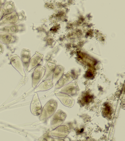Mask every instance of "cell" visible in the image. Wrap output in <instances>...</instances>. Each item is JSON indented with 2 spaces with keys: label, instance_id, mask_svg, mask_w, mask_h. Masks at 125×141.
<instances>
[{
  "label": "cell",
  "instance_id": "cell-1",
  "mask_svg": "<svg viewBox=\"0 0 125 141\" xmlns=\"http://www.w3.org/2000/svg\"><path fill=\"white\" fill-rule=\"evenodd\" d=\"M57 103L54 100H50L45 105L41 112L40 120L45 122L54 113L57 109Z\"/></svg>",
  "mask_w": 125,
  "mask_h": 141
},
{
  "label": "cell",
  "instance_id": "cell-2",
  "mask_svg": "<svg viewBox=\"0 0 125 141\" xmlns=\"http://www.w3.org/2000/svg\"><path fill=\"white\" fill-rule=\"evenodd\" d=\"M66 115L62 110H59L52 117L51 120V128L54 129L61 126L64 122Z\"/></svg>",
  "mask_w": 125,
  "mask_h": 141
},
{
  "label": "cell",
  "instance_id": "cell-3",
  "mask_svg": "<svg viewBox=\"0 0 125 141\" xmlns=\"http://www.w3.org/2000/svg\"><path fill=\"white\" fill-rule=\"evenodd\" d=\"M44 66L39 64L34 69L32 74V85L35 88L43 77L45 72Z\"/></svg>",
  "mask_w": 125,
  "mask_h": 141
},
{
  "label": "cell",
  "instance_id": "cell-4",
  "mask_svg": "<svg viewBox=\"0 0 125 141\" xmlns=\"http://www.w3.org/2000/svg\"><path fill=\"white\" fill-rule=\"evenodd\" d=\"M17 13L14 11L12 13L5 15L0 20V26H3L18 23Z\"/></svg>",
  "mask_w": 125,
  "mask_h": 141
},
{
  "label": "cell",
  "instance_id": "cell-5",
  "mask_svg": "<svg viewBox=\"0 0 125 141\" xmlns=\"http://www.w3.org/2000/svg\"><path fill=\"white\" fill-rule=\"evenodd\" d=\"M10 63L13 66L22 76H25L24 66L21 59L17 55L14 54L10 56Z\"/></svg>",
  "mask_w": 125,
  "mask_h": 141
},
{
  "label": "cell",
  "instance_id": "cell-6",
  "mask_svg": "<svg viewBox=\"0 0 125 141\" xmlns=\"http://www.w3.org/2000/svg\"><path fill=\"white\" fill-rule=\"evenodd\" d=\"M71 131L70 129L65 125L60 126L50 131L51 136L59 138L66 136Z\"/></svg>",
  "mask_w": 125,
  "mask_h": 141
},
{
  "label": "cell",
  "instance_id": "cell-7",
  "mask_svg": "<svg viewBox=\"0 0 125 141\" xmlns=\"http://www.w3.org/2000/svg\"><path fill=\"white\" fill-rule=\"evenodd\" d=\"M56 61L51 58H50L45 64L44 67L45 70L44 75L42 78V81H44L52 75L56 66Z\"/></svg>",
  "mask_w": 125,
  "mask_h": 141
},
{
  "label": "cell",
  "instance_id": "cell-8",
  "mask_svg": "<svg viewBox=\"0 0 125 141\" xmlns=\"http://www.w3.org/2000/svg\"><path fill=\"white\" fill-rule=\"evenodd\" d=\"M30 109L32 113L34 115L38 116L41 113V105L36 93L33 96L30 105Z\"/></svg>",
  "mask_w": 125,
  "mask_h": 141
},
{
  "label": "cell",
  "instance_id": "cell-9",
  "mask_svg": "<svg viewBox=\"0 0 125 141\" xmlns=\"http://www.w3.org/2000/svg\"><path fill=\"white\" fill-rule=\"evenodd\" d=\"M55 95L64 105L69 108L72 107L74 103L73 98L69 95L62 93H55Z\"/></svg>",
  "mask_w": 125,
  "mask_h": 141
},
{
  "label": "cell",
  "instance_id": "cell-10",
  "mask_svg": "<svg viewBox=\"0 0 125 141\" xmlns=\"http://www.w3.org/2000/svg\"><path fill=\"white\" fill-rule=\"evenodd\" d=\"M76 90V86L73 83L66 85L54 91V93H62L72 95L75 93Z\"/></svg>",
  "mask_w": 125,
  "mask_h": 141
},
{
  "label": "cell",
  "instance_id": "cell-11",
  "mask_svg": "<svg viewBox=\"0 0 125 141\" xmlns=\"http://www.w3.org/2000/svg\"><path fill=\"white\" fill-rule=\"evenodd\" d=\"M30 50L26 48L23 49L21 52V59L23 63L24 69L27 71L28 68L31 58Z\"/></svg>",
  "mask_w": 125,
  "mask_h": 141
},
{
  "label": "cell",
  "instance_id": "cell-12",
  "mask_svg": "<svg viewBox=\"0 0 125 141\" xmlns=\"http://www.w3.org/2000/svg\"><path fill=\"white\" fill-rule=\"evenodd\" d=\"M54 83L52 78H49L43 81L34 90L35 92L39 91H43L48 90L52 88Z\"/></svg>",
  "mask_w": 125,
  "mask_h": 141
},
{
  "label": "cell",
  "instance_id": "cell-13",
  "mask_svg": "<svg viewBox=\"0 0 125 141\" xmlns=\"http://www.w3.org/2000/svg\"><path fill=\"white\" fill-rule=\"evenodd\" d=\"M43 57V55L36 52L31 58L27 72H29L39 65L41 62Z\"/></svg>",
  "mask_w": 125,
  "mask_h": 141
},
{
  "label": "cell",
  "instance_id": "cell-14",
  "mask_svg": "<svg viewBox=\"0 0 125 141\" xmlns=\"http://www.w3.org/2000/svg\"><path fill=\"white\" fill-rule=\"evenodd\" d=\"M16 37L12 34L5 32H0V41L5 44H9L15 42Z\"/></svg>",
  "mask_w": 125,
  "mask_h": 141
},
{
  "label": "cell",
  "instance_id": "cell-15",
  "mask_svg": "<svg viewBox=\"0 0 125 141\" xmlns=\"http://www.w3.org/2000/svg\"><path fill=\"white\" fill-rule=\"evenodd\" d=\"M17 24H11L2 26L0 28V32H5L11 34L16 33L20 30Z\"/></svg>",
  "mask_w": 125,
  "mask_h": 141
},
{
  "label": "cell",
  "instance_id": "cell-16",
  "mask_svg": "<svg viewBox=\"0 0 125 141\" xmlns=\"http://www.w3.org/2000/svg\"><path fill=\"white\" fill-rule=\"evenodd\" d=\"M64 68L61 66L56 65L53 73L52 79L54 83L57 82L63 75Z\"/></svg>",
  "mask_w": 125,
  "mask_h": 141
},
{
  "label": "cell",
  "instance_id": "cell-17",
  "mask_svg": "<svg viewBox=\"0 0 125 141\" xmlns=\"http://www.w3.org/2000/svg\"><path fill=\"white\" fill-rule=\"evenodd\" d=\"M15 8L14 3L13 1H6L2 8L4 13L3 16L12 13L14 11Z\"/></svg>",
  "mask_w": 125,
  "mask_h": 141
},
{
  "label": "cell",
  "instance_id": "cell-18",
  "mask_svg": "<svg viewBox=\"0 0 125 141\" xmlns=\"http://www.w3.org/2000/svg\"><path fill=\"white\" fill-rule=\"evenodd\" d=\"M71 80L68 74H66L63 75L56 83L54 91L65 85Z\"/></svg>",
  "mask_w": 125,
  "mask_h": 141
},
{
  "label": "cell",
  "instance_id": "cell-19",
  "mask_svg": "<svg viewBox=\"0 0 125 141\" xmlns=\"http://www.w3.org/2000/svg\"><path fill=\"white\" fill-rule=\"evenodd\" d=\"M95 74L94 70L92 68H90L86 71L85 76L88 79H92L94 78Z\"/></svg>",
  "mask_w": 125,
  "mask_h": 141
},
{
  "label": "cell",
  "instance_id": "cell-20",
  "mask_svg": "<svg viewBox=\"0 0 125 141\" xmlns=\"http://www.w3.org/2000/svg\"><path fill=\"white\" fill-rule=\"evenodd\" d=\"M93 98V96L88 93H86L84 94L82 96V101L84 103H88L91 101Z\"/></svg>",
  "mask_w": 125,
  "mask_h": 141
},
{
  "label": "cell",
  "instance_id": "cell-21",
  "mask_svg": "<svg viewBox=\"0 0 125 141\" xmlns=\"http://www.w3.org/2000/svg\"><path fill=\"white\" fill-rule=\"evenodd\" d=\"M51 135L50 131L48 130L47 132L41 136L38 140L39 141H49Z\"/></svg>",
  "mask_w": 125,
  "mask_h": 141
},
{
  "label": "cell",
  "instance_id": "cell-22",
  "mask_svg": "<svg viewBox=\"0 0 125 141\" xmlns=\"http://www.w3.org/2000/svg\"><path fill=\"white\" fill-rule=\"evenodd\" d=\"M18 17V23L25 19L26 17L23 11L17 13Z\"/></svg>",
  "mask_w": 125,
  "mask_h": 141
},
{
  "label": "cell",
  "instance_id": "cell-23",
  "mask_svg": "<svg viewBox=\"0 0 125 141\" xmlns=\"http://www.w3.org/2000/svg\"><path fill=\"white\" fill-rule=\"evenodd\" d=\"M105 108H104V111L106 114H109L111 111V108L108 105L105 104Z\"/></svg>",
  "mask_w": 125,
  "mask_h": 141
},
{
  "label": "cell",
  "instance_id": "cell-24",
  "mask_svg": "<svg viewBox=\"0 0 125 141\" xmlns=\"http://www.w3.org/2000/svg\"><path fill=\"white\" fill-rule=\"evenodd\" d=\"M4 51V48L3 43L0 41V55L3 54Z\"/></svg>",
  "mask_w": 125,
  "mask_h": 141
},
{
  "label": "cell",
  "instance_id": "cell-25",
  "mask_svg": "<svg viewBox=\"0 0 125 141\" xmlns=\"http://www.w3.org/2000/svg\"><path fill=\"white\" fill-rule=\"evenodd\" d=\"M4 12L2 7H0V20L3 16L4 14Z\"/></svg>",
  "mask_w": 125,
  "mask_h": 141
},
{
  "label": "cell",
  "instance_id": "cell-26",
  "mask_svg": "<svg viewBox=\"0 0 125 141\" xmlns=\"http://www.w3.org/2000/svg\"><path fill=\"white\" fill-rule=\"evenodd\" d=\"M2 0H0V7H2Z\"/></svg>",
  "mask_w": 125,
  "mask_h": 141
}]
</instances>
